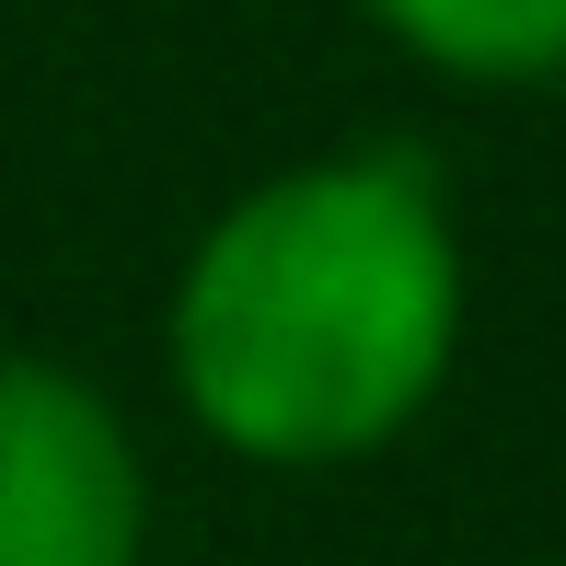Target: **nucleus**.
<instances>
[{
  "instance_id": "f257e3e1",
  "label": "nucleus",
  "mask_w": 566,
  "mask_h": 566,
  "mask_svg": "<svg viewBox=\"0 0 566 566\" xmlns=\"http://www.w3.org/2000/svg\"><path fill=\"white\" fill-rule=\"evenodd\" d=\"M462 324L474 254L451 174L417 139H347L254 174L186 243L163 370L209 451L254 474H347L451 394Z\"/></svg>"
},
{
  "instance_id": "f03ea898",
  "label": "nucleus",
  "mask_w": 566,
  "mask_h": 566,
  "mask_svg": "<svg viewBox=\"0 0 566 566\" xmlns=\"http://www.w3.org/2000/svg\"><path fill=\"white\" fill-rule=\"evenodd\" d=\"M150 462L93 370L0 347V566H139Z\"/></svg>"
},
{
  "instance_id": "7ed1b4c3",
  "label": "nucleus",
  "mask_w": 566,
  "mask_h": 566,
  "mask_svg": "<svg viewBox=\"0 0 566 566\" xmlns=\"http://www.w3.org/2000/svg\"><path fill=\"white\" fill-rule=\"evenodd\" d=\"M358 12L462 93H566V0H358Z\"/></svg>"
}]
</instances>
